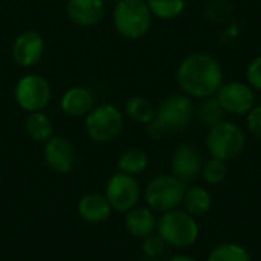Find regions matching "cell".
<instances>
[{
  "label": "cell",
  "instance_id": "83f0119b",
  "mask_svg": "<svg viewBox=\"0 0 261 261\" xmlns=\"http://www.w3.org/2000/svg\"><path fill=\"white\" fill-rule=\"evenodd\" d=\"M245 127L252 136L261 138V104H255L245 115Z\"/></svg>",
  "mask_w": 261,
  "mask_h": 261
},
{
  "label": "cell",
  "instance_id": "7c38bea8",
  "mask_svg": "<svg viewBox=\"0 0 261 261\" xmlns=\"http://www.w3.org/2000/svg\"><path fill=\"white\" fill-rule=\"evenodd\" d=\"M43 145L44 162L52 171L58 174H67L73 170L76 162V151L73 144L67 138L54 135Z\"/></svg>",
  "mask_w": 261,
  "mask_h": 261
},
{
  "label": "cell",
  "instance_id": "4316f807",
  "mask_svg": "<svg viewBox=\"0 0 261 261\" xmlns=\"http://www.w3.org/2000/svg\"><path fill=\"white\" fill-rule=\"evenodd\" d=\"M245 78H246V83L254 90L261 92V55L254 57L248 63L246 70H245Z\"/></svg>",
  "mask_w": 261,
  "mask_h": 261
},
{
  "label": "cell",
  "instance_id": "277c9868",
  "mask_svg": "<svg viewBox=\"0 0 261 261\" xmlns=\"http://www.w3.org/2000/svg\"><path fill=\"white\" fill-rule=\"evenodd\" d=\"M205 147L210 158L229 162L243 153L246 147V133L239 124L225 119L208 130Z\"/></svg>",
  "mask_w": 261,
  "mask_h": 261
},
{
  "label": "cell",
  "instance_id": "484cf974",
  "mask_svg": "<svg viewBox=\"0 0 261 261\" xmlns=\"http://www.w3.org/2000/svg\"><path fill=\"white\" fill-rule=\"evenodd\" d=\"M141 248H142L144 255H147L148 258H158V257H161L165 252L167 243L161 239L159 234L153 232V234H150V236L142 239Z\"/></svg>",
  "mask_w": 261,
  "mask_h": 261
},
{
  "label": "cell",
  "instance_id": "8992f818",
  "mask_svg": "<svg viewBox=\"0 0 261 261\" xmlns=\"http://www.w3.org/2000/svg\"><path fill=\"white\" fill-rule=\"evenodd\" d=\"M124 128V115L113 104L95 106L84 116V130L89 139L96 144L115 141Z\"/></svg>",
  "mask_w": 261,
  "mask_h": 261
},
{
  "label": "cell",
  "instance_id": "2e32d148",
  "mask_svg": "<svg viewBox=\"0 0 261 261\" xmlns=\"http://www.w3.org/2000/svg\"><path fill=\"white\" fill-rule=\"evenodd\" d=\"M156 223H158V219L147 205L145 206L136 205L135 208L128 210L124 214L125 231L136 239H144L156 232Z\"/></svg>",
  "mask_w": 261,
  "mask_h": 261
},
{
  "label": "cell",
  "instance_id": "4dcf8cb0",
  "mask_svg": "<svg viewBox=\"0 0 261 261\" xmlns=\"http://www.w3.org/2000/svg\"><path fill=\"white\" fill-rule=\"evenodd\" d=\"M104 2H106V3H113V5H115V3H118L119 0H104Z\"/></svg>",
  "mask_w": 261,
  "mask_h": 261
},
{
  "label": "cell",
  "instance_id": "5b68a950",
  "mask_svg": "<svg viewBox=\"0 0 261 261\" xmlns=\"http://www.w3.org/2000/svg\"><path fill=\"white\" fill-rule=\"evenodd\" d=\"M185 188L187 184H184L176 176L159 174L147 184L142 197L145 200V205L153 213L164 214L177 210L182 205Z\"/></svg>",
  "mask_w": 261,
  "mask_h": 261
},
{
  "label": "cell",
  "instance_id": "d4e9b609",
  "mask_svg": "<svg viewBox=\"0 0 261 261\" xmlns=\"http://www.w3.org/2000/svg\"><path fill=\"white\" fill-rule=\"evenodd\" d=\"M200 174L208 185H219L226 179V174H228L226 162L216 159V158H210L203 161Z\"/></svg>",
  "mask_w": 261,
  "mask_h": 261
},
{
  "label": "cell",
  "instance_id": "f1b7e54d",
  "mask_svg": "<svg viewBox=\"0 0 261 261\" xmlns=\"http://www.w3.org/2000/svg\"><path fill=\"white\" fill-rule=\"evenodd\" d=\"M145 135L153 139V141H158V139H162L165 135H167V130L164 128V125L154 118L151 119L148 124H145Z\"/></svg>",
  "mask_w": 261,
  "mask_h": 261
},
{
  "label": "cell",
  "instance_id": "8fae6325",
  "mask_svg": "<svg viewBox=\"0 0 261 261\" xmlns=\"http://www.w3.org/2000/svg\"><path fill=\"white\" fill-rule=\"evenodd\" d=\"M44 54V40L37 31H23L20 32L12 44L11 55L17 66L23 69H31L40 63Z\"/></svg>",
  "mask_w": 261,
  "mask_h": 261
},
{
  "label": "cell",
  "instance_id": "9a60e30c",
  "mask_svg": "<svg viewBox=\"0 0 261 261\" xmlns=\"http://www.w3.org/2000/svg\"><path fill=\"white\" fill-rule=\"evenodd\" d=\"M60 107L61 112L70 118H84L95 107V96L90 89L84 86H73L63 93Z\"/></svg>",
  "mask_w": 261,
  "mask_h": 261
},
{
  "label": "cell",
  "instance_id": "5bb4252c",
  "mask_svg": "<svg viewBox=\"0 0 261 261\" xmlns=\"http://www.w3.org/2000/svg\"><path fill=\"white\" fill-rule=\"evenodd\" d=\"M104 0H67L66 15L78 28H93L106 15Z\"/></svg>",
  "mask_w": 261,
  "mask_h": 261
},
{
  "label": "cell",
  "instance_id": "f546056e",
  "mask_svg": "<svg viewBox=\"0 0 261 261\" xmlns=\"http://www.w3.org/2000/svg\"><path fill=\"white\" fill-rule=\"evenodd\" d=\"M167 261H197L196 258L190 257V255H185V254H177V255H173L170 257Z\"/></svg>",
  "mask_w": 261,
  "mask_h": 261
},
{
  "label": "cell",
  "instance_id": "ffe728a7",
  "mask_svg": "<svg viewBox=\"0 0 261 261\" xmlns=\"http://www.w3.org/2000/svg\"><path fill=\"white\" fill-rule=\"evenodd\" d=\"M225 110L222 109V106L219 104L216 96H208V98H202L194 110V118L199 121L200 125H203L205 128H213L214 125L220 124L222 121H225Z\"/></svg>",
  "mask_w": 261,
  "mask_h": 261
},
{
  "label": "cell",
  "instance_id": "d6986e66",
  "mask_svg": "<svg viewBox=\"0 0 261 261\" xmlns=\"http://www.w3.org/2000/svg\"><path fill=\"white\" fill-rule=\"evenodd\" d=\"M24 132L32 141L38 144H44L54 136L52 119L49 118V115L44 113V110L28 113L24 119Z\"/></svg>",
  "mask_w": 261,
  "mask_h": 261
},
{
  "label": "cell",
  "instance_id": "44dd1931",
  "mask_svg": "<svg viewBox=\"0 0 261 261\" xmlns=\"http://www.w3.org/2000/svg\"><path fill=\"white\" fill-rule=\"evenodd\" d=\"M118 171L130 176H138L144 173L148 167V156L141 148H128L125 150L116 162Z\"/></svg>",
  "mask_w": 261,
  "mask_h": 261
},
{
  "label": "cell",
  "instance_id": "4fadbf2b",
  "mask_svg": "<svg viewBox=\"0 0 261 261\" xmlns=\"http://www.w3.org/2000/svg\"><path fill=\"white\" fill-rule=\"evenodd\" d=\"M203 158L199 148L193 144H180L171 154V174L184 184L194 180L200 176Z\"/></svg>",
  "mask_w": 261,
  "mask_h": 261
},
{
  "label": "cell",
  "instance_id": "ba28073f",
  "mask_svg": "<svg viewBox=\"0 0 261 261\" xmlns=\"http://www.w3.org/2000/svg\"><path fill=\"white\" fill-rule=\"evenodd\" d=\"M194 102L185 93H171L156 107V119L167 133H179L190 127L194 119Z\"/></svg>",
  "mask_w": 261,
  "mask_h": 261
},
{
  "label": "cell",
  "instance_id": "6da1fadb",
  "mask_svg": "<svg viewBox=\"0 0 261 261\" xmlns=\"http://www.w3.org/2000/svg\"><path fill=\"white\" fill-rule=\"evenodd\" d=\"M176 81L182 93L202 99L217 93L225 83V73L216 57L206 52H193L179 63Z\"/></svg>",
  "mask_w": 261,
  "mask_h": 261
},
{
  "label": "cell",
  "instance_id": "603a6c76",
  "mask_svg": "<svg viewBox=\"0 0 261 261\" xmlns=\"http://www.w3.org/2000/svg\"><path fill=\"white\" fill-rule=\"evenodd\" d=\"M153 18L171 21L179 18L185 8L187 0H145Z\"/></svg>",
  "mask_w": 261,
  "mask_h": 261
},
{
  "label": "cell",
  "instance_id": "ac0fdd59",
  "mask_svg": "<svg viewBox=\"0 0 261 261\" xmlns=\"http://www.w3.org/2000/svg\"><path fill=\"white\" fill-rule=\"evenodd\" d=\"M182 206L193 217H203L213 208V196L202 185H190L185 188Z\"/></svg>",
  "mask_w": 261,
  "mask_h": 261
},
{
  "label": "cell",
  "instance_id": "7a4b0ae2",
  "mask_svg": "<svg viewBox=\"0 0 261 261\" xmlns=\"http://www.w3.org/2000/svg\"><path fill=\"white\" fill-rule=\"evenodd\" d=\"M115 31L125 40H141L153 24V15L145 0H119L112 12Z\"/></svg>",
  "mask_w": 261,
  "mask_h": 261
},
{
  "label": "cell",
  "instance_id": "9c48e42d",
  "mask_svg": "<svg viewBox=\"0 0 261 261\" xmlns=\"http://www.w3.org/2000/svg\"><path fill=\"white\" fill-rule=\"evenodd\" d=\"M104 196L113 211L125 214L128 210L139 205L142 191L135 176L118 171L107 180Z\"/></svg>",
  "mask_w": 261,
  "mask_h": 261
},
{
  "label": "cell",
  "instance_id": "52a82bcc",
  "mask_svg": "<svg viewBox=\"0 0 261 261\" xmlns=\"http://www.w3.org/2000/svg\"><path fill=\"white\" fill-rule=\"evenodd\" d=\"M14 101L26 113L43 112L52 99L49 81L38 73H26L14 86Z\"/></svg>",
  "mask_w": 261,
  "mask_h": 261
},
{
  "label": "cell",
  "instance_id": "7402d4cb",
  "mask_svg": "<svg viewBox=\"0 0 261 261\" xmlns=\"http://www.w3.org/2000/svg\"><path fill=\"white\" fill-rule=\"evenodd\" d=\"M124 112L132 121L139 122L142 125L148 124L151 119L156 118V107L145 96H139V95L130 96L125 101Z\"/></svg>",
  "mask_w": 261,
  "mask_h": 261
},
{
  "label": "cell",
  "instance_id": "cb8c5ba5",
  "mask_svg": "<svg viewBox=\"0 0 261 261\" xmlns=\"http://www.w3.org/2000/svg\"><path fill=\"white\" fill-rule=\"evenodd\" d=\"M206 261H252V257L251 252L239 243H222L211 249Z\"/></svg>",
  "mask_w": 261,
  "mask_h": 261
},
{
  "label": "cell",
  "instance_id": "3957f363",
  "mask_svg": "<svg viewBox=\"0 0 261 261\" xmlns=\"http://www.w3.org/2000/svg\"><path fill=\"white\" fill-rule=\"evenodd\" d=\"M156 234L167 243V246L185 249L193 246L200 234L196 217L185 210H173L159 216L156 223Z\"/></svg>",
  "mask_w": 261,
  "mask_h": 261
},
{
  "label": "cell",
  "instance_id": "e0dca14e",
  "mask_svg": "<svg viewBox=\"0 0 261 261\" xmlns=\"http://www.w3.org/2000/svg\"><path fill=\"white\" fill-rule=\"evenodd\" d=\"M113 210L104 194L89 193L78 202V214L87 223H102L110 219Z\"/></svg>",
  "mask_w": 261,
  "mask_h": 261
},
{
  "label": "cell",
  "instance_id": "30bf717a",
  "mask_svg": "<svg viewBox=\"0 0 261 261\" xmlns=\"http://www.w3.org/2000/svg\"><path fill=\"white\" fill-rule=\"evenodd\" d=\"M225 113L245 116L255 106V90L246 81H225L214 95Z\"/></svg>",
  "mask_w": 261,
  "mask_h": 261
}]
</instances>
